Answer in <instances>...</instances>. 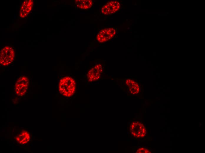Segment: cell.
I'll return each mask as SVG.
<instances>
[{"label": "cell", "instance_id": "1", "mask_svg": "<svg viewBox=\"0 0 205 153\" xmlns=\"http://www.w3.org/2000/svg\"><path fill=\"white\" fill-rule=\"evenodd\" d=\"M58 88L60 93L62 95L66 97H71L76 91V82L70 76L63 77L59 80Z\"/></svg>", "mask_w": 205, "mask_h": 153}, {"label": "cell", "instance_id": "2", "mask_svg": "<svg viewBox=\"0 0 205 153\" xmlns=\"http://www.w3.org/2000/svg\"><path fill=\"white\" fill-rule=\"evenodd\" d=\"M15 51L12 47L6 46L0 51V64L6 66L10 64L13 61L15 57Z\"/></svg>", "mask_w": 205, "mask_h": 153}, {"label": "cell", "instance_id": "3", "mask_svg": "<svg viewBox=\"0 0 205 153\" xmlns=\"http://www.w3.org/2000/svg\"><path fill=\"white\" fill-rule=\"evenodd\" d=\"M29 84V79L27 76L19 77L14 85V89L16 94L19 96L25 95L27 91Z\"/></svg>", "mask_w": 205, "mask_h": 153}, {"label": "cell", "instance_id": "4", "mask_svg": "<svg viewBox=\"0 0 205 153\" xmlns=\"http://www.w3.org/2000/svg\"><path fill=\"white\" fill-rule=\"evenodd\" d=\"M130 131L132 135L135 137H144L146 134V130L144 125L138 121L132 122L130 126Z\"/></svg>", "mask_w": 205, "mask_h": 153}, {"label": "cell", "instance_id": "5", "mask_svg": "<svg viewBox=\"0 0 205 153\" xmlns=\"http://www.w3.org/2000/svg\"><path fill=\"white\" fill-rule=\"evenodd\" d=\"M116 32V29L114 28L103 29L98 33L97 39L101 43L105 42L113 38Z\"/></svg>", "mask_w": 205, "mask_h": 153}, {"label": "cell", "instance_id": "6", "mask_svg": "<svg viewBox=\"0 0 205 153\" xmlns=\"http://www.w3.org/2000/svg\"><path fill=\"white\" fill-rule=\"evenodd\" d=\"M120 7V3L118 1H112L105 4L101 9L102 14L110 15L118 11Z\"/></svg>", "mask_w": 205, "mask_h": 153}, {"label": "cell", "instance_id": "7", "mask_svg": "<svg viewBox=\"0 0 205 153\" xmlns=\"http://www.w3.org/2000/svg\"><path fill=\"white\" fill-rule=\"evenodd\" d=\"M102 71V65L100 64L96 65L90 69L87 73V77L88 81L89 82H92L99 79Z\"/></svg>", "mask_w": 205, "mask_h": 153}, {"label": "cell", "instance_id": "8", "mask_svg": "<svg viewBox=\"0 0 205 153\" xmlns=\"http://www.w3.org/2000/svg\"><path fill=\"white\" fill-rule=\"evenodd\" d=\"M125 84L128 87L129 91L131 94H135L139 92V86L138 84L133 80L129 79L127 80Z\"/></svg>", "mask_w": 205, "mask_h": 153}, {"label": "cell", "instance_id": "9", "mask_svg": "<svg viewBox=\"0 0 205 153\" xmlns=\"http://www.w3.org/2000/svg\"><path fill=\"white\" fill-rule=\"evenodd\" d=\"M30 137L29 133L26 131L22 132L16 137V139L19 143L24 144L27 143L30 140Z\"/></svg>", "mask_w": 205, "mask_h": 153}, {"label": "cell", "instance_id": "10", "mask_svg": "<svg viewBox=\"0 0 205 153\" xmlns=\"http://www.w3.org/2000/svg\"><path fill=\"white\" fill-rule=\"evenodd\" d=\"M138 153H149L150 152L148 149L143 147H141L138 148L136 151Z\"/></svg>", "mask_w": 205, "mask_h": 153}]
</instances>
